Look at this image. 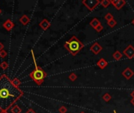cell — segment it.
Returning a JSON list of instances; mask_svg holds the SVG:
<instances>
[{
  "label": "cell",
  "instance_id": "obj_5",
  "mask_svg": "<svg viewBox=\"0 0 134 113\" xmlns=\"http://www.w3.org/2000/svg\"><path fill=\"white\" fill-rule=\"evenodd\" d=\"M123 54L128 59H132V58L134 57V47L132 45H129L123 50Z\"/></svg>",
  "mask_w": 134,
  "mask_h": 113
},
{
  "label": "cell",
  "instance_id": "obj_28",
  "mask_svg": "<svg viewBox=\"0 0 134 113\" xmlns=\"http://www.w3.org/2000/svg\"><path fill=\"white\" fill-rule=\"evenodd\" d=\"M130 96H131L133 98H134V90H133V91H132V92H131V93H130Z\"/></svg>",
  "mask_w": 134,
  "mask_h": 113
},
{
  "label": "cell",
  "instance_id": "obj_11",
  "mask_svg": "<svg viewBox=\"0 0 134 113\" xmlns=\"http://www.w3.org/2000/svg\"><path fill=\"white\" fill-rule=\"evenodd\" d=\"M108 61H107L104 58H100V59L97 61L96 63V65L100 68V69H104L105 68L108 66Z\"/></svg>",
  "mask_w": 134,
  "mask_h": 113
},
{
  "label": "cell",
  "instance_id": "obj_31",
  "mask_svg": "<svg viewBox=\"0 0 134 113\" xmlns=\"http://www.w3.org/2000/svg\"><path fill=\"white\" fill-rule=\"evenodd\" d=\"M1 113H7V112H1Z\"/></svg>",
  "mask_w": 134,
  "mask_h": 113
},
{
  "label": "cell",
  "instance_id": "obj_19",
  "mask_svg": "<svg viewBox=\"0 0 134 113\" xmlns=\"http://www.w3.org/2000/svg\"><path fill=\"white\" fill-rule=\"evenodd\" d=\"M68 78H69V79L71 80V81H72V82H74V81H75L77 79V78H78V75L75 73V72H72V73H71L70 75H69V76H68Z\"/></svg>",
  "mask_w": 134,
  "mask_h": 113
},
{
  "label": "cell",
  "instance_id": "obj_8",
  "mask_svg": "<svg viewBox=\"0 0 134 113\" xmlns=\"http://www.w3.org/2000/svg\"><path fill=\"white\" fill-rule=\"evenodd\" d=\"M122 75L126 79L129 80V79H130L133 77V76L134 75V71L130 68H126L122 72Z\"/></svg>",
  "mask_w": 134,
  "mask_h": 113
},
{
  "label": "cell",
  "instance_id": "obj_29",
  "mask_svg": "<svg viewBox=\"0 0 134 113\" xmlns=\"http://www.w3.org/2000/svg\"><path fill=\"white\" fill-rule=\"evenodd\" d=\"M130 102H131V104H132V105H133L134 106V98H132V99H131Z\"/></svg>",
  "mask_w": 134,
  "mask_h": 113
},
{
  "label": "cell",
  "instance_id": "obj_9",
  "mask_svg": "<svg viewBox=\"0 0 134 113\" xmlns=\"http://www.w3.org/2000/svg\"><path fill=\"white\" fill-rule=\"evenodd\" d=\"M50 25H51L50 22L47 19H43V20L39 23L40 28H42V30H44V31L47 30V29L50 27Z\"/></svg>",
  "mask_w": 134,
  "mask_h": 113
},
{
  "label": "cell",
  "instance_id": "obj_16",
  "mask_svg": "<svg viewBox=\"0 0 134 113\" xmlns=\"http://www.w3.org/2000/svg\"><path fill=\"white\" fill-rule=\"evenodd\" d=\"M111 98H112V97H111V95L109 93H105L104 95L102 96V99L106 102L110 101L111 100Z\"/></svg>",
  "mask_w": 134,
  "mask_h": 113
},
{
  "label": "cell",
  "instance_id": "obj_6",
  "mask_svg": "<svg viewBox=\"0 0 134 113\" xmlns=\"http://www.w3.org/2000/svg\"><path fill=\"white\" fill-rule=\"evenodd\" d=\"M111 4L115 7L116 10H121V9L126 4V0H111Z\"/></svg>",
  "mask_w": 134,
  "mask_h": 113
},
{
  "label": "cell",
  "instance_id": "obj_12",
  "mask_svg": "<svg viewBox=\"0 0 134 113\" xmlns=\"http://www.w3.org/2000/svg\"><path fill=\"white\" fill-rule=\"evenodd\" d=\"M100 21H99V19H97V18L94 17V18H93L92 21H90V23H89V25H90L93 28H94L96 29V28L98 26V25H100Z\"/></svg>",
  "mask_w": 134,
  "mask_h": 113
},
{
  "label": "cell",
  "instance_id": "obj_26",
  "mask_svg": "<svg viewBox=\"0 0 134 113\" xmlns=\"http://www.w3.org/2000/svg\"><path fill=\"white\" fill-rule=\"evenodd\" d=\"M26 113H36V112H35L32 108H29V109L26 112Z\"/></svg>",
  "mask_w": 134,
  "mask_h": 113
},
{
  "label": "cell",
  "instance_id": "obj_10",
  "mask_svg": "<svg viewBox=\"0 0 134 113\" xmlns=\"http://www.w3.org/2000/svg\"><path fill=\"white\" fill-rule=\"evenodd\" d=\"M13 27H14V24H13V22L10 19L6 20L3 23V28L7 31H11L13 28Z\"/></svg>",
  "mask_w": 134,
  "mask_h": 113
},
{
  "label": "cell",
  "instance_id": "obj_18",
  "mask_svg": "<svg viewBox=\"0 0 134 113\" xmlns=\"http://www.w3.org/2000/svg\"><path fill=\"white\" fill-rule=\"evenodd\" d=\"M108 25L110 27V28H114L115 25H117V21H116L115 19H112V20L108 21Z\"/></svg>",
  "mask_w": 134,
  "mask_h": 113
},
{
  "label": "cell",
  "instance_id": "obj_17",
  "mask_svg": "<svg viewBox=\"0 0 134 113\" xmlns=\"http://www.w3.org/2000/svg\"><path fill=\"white\" fill-rule=\"evenodd\" d=\"M100 5L104 8H108L111 5V1L110 0H101Z\"/></svg>",
  "mask_w": 134,
  "mask_h": 113
},
{
  "label": "cell",
  "instance_id": "obj_27",
  "mask_svg": "<svg viewBox=\"0 0 134 113\" xmlns=\"http://www.w3.org/2000/svg\"><path fill=\"white\" fill-rule=\"evenodd\" d=\"M3 48H4V45H3L2 43H0V51H1V50H2V49H3Z\"/></svg>",
  "mask_w": 134,
  "mask_h": 113
},
{
  "label": "cell",
  "instance_id": "obj_22",
  "mask_svg": "<svg viewBox=\"0 0 134 113\" xmlns=\"http://www.w3.org/2000/svg\"><path fill=\"white\" fill-rule=\"evenodd\" d=\"M12 82H13V85L15 86V87H19V86H20V80L18 79H13L12 80Z\"/></svg>",
  "mask_w": 134,
  "mask_h": 113
},
{
  "label": "cell",
  "instance_id": "obj_4",
  "mask_svg": "<svg viewBox=\"0 0 134 113\" xmlns=\"http://www.w3.org/2000/svg\"><path fill=\"white\" fill-rule=\"evenodd\" d=\"M82 4L89 10L93 11L100 4V0H83Z\"/></svg>",
  "mask_w": 134,
  "mask_h": 113
},
{
  "label": "cell",
  "instance_id": "obj_14",
  "mask_svg": "<svg viewBox=\"0 0 134 113\" xmlns=\"http://www.w3.org/2000/svg\"><path fill=\"white\" fill-rule=\"evenodd\" d=\"M112 57H113V58H114L115 61H119V60L122 59V53L120 52V51H118V50H116V51L112 54Z\"/></svg>",
  "mask_w": 134,
  "mask_h": 113
},
{
  "label": "cell",
  "instance_id": "obj_7",
  "mask_svg": "<svg viewBox=\"0 0 134 113\" xmlns=\"http://www.w3.org/2000/svg\"><path fill=\"white\" fill-rule=\"evenodd\" d=\"M102 49H103V47L99 44V43H93L92 46H90V50H91L93 53H94V54H96V55L99 54V53L101 52Z\"/></svg>",
  "mask_w": 134,
  "mask_h": 113
},
{
  "label": "cell",
  "instance_id": "obj_21",
  "mask_svg": "<svg viewBox=\"0 0 134 113\" xmlns=\"http://www.w3.org/2000/svg\"><path fill=\"white\" fill-rule=\"evenodd\" d=\"M0 67H1L3 70H6V69L8 68L9 65H8V63H7L6 61H2V62L1 63V65H0Z\"/></svg>",
  "mask_w": 134,
  "mask_h": 113
},
{
  "label": "cell",
  "instance_id": "obj_24",
  "mask_svg": "<svg viewBox=\"0 0 134 113\" xmlns=\"http://www.w3.org/2000/svg\"><path fill=\"white\" fill-rule=\"evenodd\" d=\"M103 29H104V27H103V25L100 24V25H98L96 28V32H101V31H103Z\"/></svg>",
  "mask_w": 134,
  "mask_h": 113
},
{
  "label": "cell",
  "instance_id": "obj_23",
  "mask_svg": "<svg viewBox=\"0 0 134 113\" xmlns=\"http://www.w3.org/2000/svg\"><path fill=\"white\" fill-rule=\"evenodd\" d=\"M6 56H7V52L6 50L2 49V50L0 51V57L1 58H5Z\"/></svg>",
  "mask_w": 134,
  "mask_h": 113
},
{
  "label": "cell",
  "instance_id": "obj_2",
  "mask_svg": "<svg viewBox=\"0 0 134 113\" xmlns=\"http://www.w3.org/2000/svg\"><path fill=\"white\" fill-rule=\"evenodd\" d=\"M64 46L67 49L71 55L75 56L82 50L84 47L83 43L76 37L75 35H72L69 40L65 42Z\"/></svg>",
  "mask_w": 134,
  "mask_h": 113
},
{
  "label": "cell",
  "instance_id": "obj_30",
  "mask_svg": "<svg viewBox=\"0 0 134 113\" xmlns=\"http://www.w3.org/2000/svg\"><path fill=\"white\" fill-rule=\"evenodd\" d=\"M132 24L134 25V18H133V21H132Z\"/></svg>",
  "mask_w": 134,
  "mask_h": 113
},
{
  "label": "cell",
  "instance_id": "obj_20",
  "mask_svg": "<svg viewBox=\"0 0 134 113\" xmlns=\"http://www.w3.org/2000/svg\"><path fill=\"white\" fill-rule=\"evenodd\" d=\"M104 19H105L107 21H111V20L114 19V17H113V15L111 14V13H107V14L104 16Z\"/></svg>",
  "mask_w": 134,
  "mask_h": 113
},
{
  "label": "cell",
  "instance_id": "obj_25",
  "mask_svg": "<svg viewBox=\"0 0 134 113\" xmlns=\"http://www.w3.org/2000/svg\"><path fill=\"white\" fill-rule=\"evenodd\" d=\"M58 111H59L60 113H66L67 112V108L64 106H61V107H60L59 110H58Z\"/></svg>",
  "mask_w": 134,
  "mask_h": 113
},
{
  "label": "cell",
  "instance_id": "obj_3",
  "mask_svg": "<svg viewBox=\"0 0 134 113\" xmlns=\"http://www.w3.org/2000/svg\"><path fill=\"white\" fill-rule=\"evenodd\" d=\"M32 57H33V60H34L35 68L34 69V71H32L29 74V76L34 80V82L35 83H36L37 85H38V86H40L44 82V79H45V78L46 77L47 75H46V72L44 71L43 69H42L39 66L37 65L36 62H35V58L34 57V53H33L32 51Z\"/></svg>",
  "mask_w": 134,
  "mask_h": 113
},
{
  "label": "cell",
  "instance_id": "obj_33",
  "mask_svg": "<svg viewBox=\"0 0 134 113\" xmlns=\"http://www.w3.org/2000/svg\"><path fill=\"white\" fill-rule=\"evenodd\" d=\"M1 13H2V10H0V14H1Z\"/></svg>",
  "mask_w": 134,
  "mask_h": 113
},
{
  "label": "cell",
  "instance_id": "obj_34",
  "mask_svg": "<svg viewBox=\"0 0 134 113\" xmlns=\"http://www.w3.org/2000/svg\"><path fill=\"white\" fill-rule=\"evenodd\" d=\"M81 113H84V112H81Z\"/></svg>",
  "mask_w": 134,
  "mask_h": 113
},
{
  "label": "cell",
  "instance_id": "obj_13",
  "mask_svg": "<svg viewBox=\"0 0 134 113\" xmlns=\"http://www.w3.org/2000/svg\"><path fill=\"white\" fill-rule=\"evenodd\" d=\"M20 22L22 24L26 25V24H28L30 22V19H29V17L27 15H23L20 18Z\"/></svg>",
  "mask_w": 134,
  "mask_h": 113
},
{
  "label": "cell",
  "instance_id": "obj_15",
  "mask_svg": "<svg viewBox=\"0 0 134 113\" xmlns=\"http://www.w3.org/2000/svg\"><path fill=\"white\" fill-rule=\"evenodd\" d=\"M10 110H11V112L12 113H21V108L17 105H13L12 108H10Z\"/></svg>",
  "mask_w": 134,
  "mask_h": 113
},
{
  "label": "cell",
  "instance_id": "obj_32",
  "mask_svg": "<svg viewBox=\"0 0 134 113\" xmlns=\"http://www.w3.org/2000/svg\"><path fill=\"white\" fill-rule=\"evenodd\" d=\"M113 112H114V113H117V112H116V111H115V110H114V111H113Z\"/></svg>",
  "mask_w": 134,
  "mask_h": 113
},
{
  "label": "cell",
  "instance_id": "obj_1",
  "mask_svg": "<svg viewBox=\"0 0 134 113\" xmlns=\"http://www.w3.org/2000/svg\"><path fill=\"white\" fill-rule=\"evenodd\" d=\"M23 91L13 85L6 75L0 77V110L7 112L23 96Z\"/></svg>",
  "mask_w": 134,
  "mask_h": 113
}]
</instances>
